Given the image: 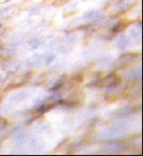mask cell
I'll list each match as a JSON object with an SVG mask.
<instances>
[{
    "label": "cell",
    "mask_w": 143,
    "mask_h": 156,
    "mask_svg": "<svg viewBox=\"0 0 143 156\" xmlns=\"http://www.w3.org/2000/svg\"><path fill=\"white\" fill-rule=\"evenodd\" d=\"M99 84H94L96 86H100V87H106V86H116V85L120 84V79L117 76H109L106 79L98 82Z\"/></svg>",
    "instance_id": "obj_1"
},
{
    "label": "cell",
    "mask_w": 143,
    "mask_h": 156,
    "mask_svg": "<svg viewBox=\"0 0 143 156\" xmlns=\"http://www.w3.org/2000/svg\"><path fill=\"white\" fill-rule=\"evenodd\" d=\"M70 0H55L54 1V5L55 6H63V5H65L67 2H69Z\"/></svg>",
    "instance_id": "obj_2"
},
{
    "label": "cell",
    "mask_w": 143,
    "mask_h": 156,
    "mask_svg": "<svg viewBox=\"0 0 143 156\" xmlns=\"http://www.w3.org/2000/svg\"><path fill=\"white\" fill-rule=\"evenodd\" d=\"M8 125V121H6V119H4V118L0 117V129H4V127Z\"/></svg>",
    "instance_id": "obj_3"
}]
</instances>
